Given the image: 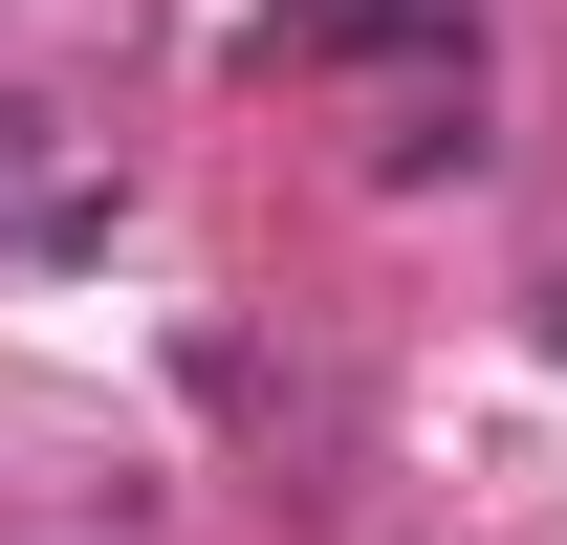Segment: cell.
I'll list each match as a JSON object with an SVG mask.
<instances>
[{
  "instance_id": "cell-1",
  "label": "cell",
  "mask_w": 567,
  "mask_h": 545,
  "mask_svg": "<svg viewBox=\"0 0 567 545\" xmlns=\"http://www.w3.org/2000/svg\"><path fill=\"white\" fill-rule=\"evenodd\" d=\"M371 175H393V197H436V175H481V88H415V110L371 132Z\"/></svg>"
},
{
  "instance_id": "cell-2",
  "label": "cell",
  "mask_w": 567,
  "mask_h": 545,
  "mask_svg": "<svg viewBox=\"0 0 567 545\" xmlns=\"http://www.w3.org/2000/svg\"><path fill=\"white\" fill-rule=\"evenodd\" d=\"M0 22H22V0H0Z\"/></svg>"
}]
</instances>
